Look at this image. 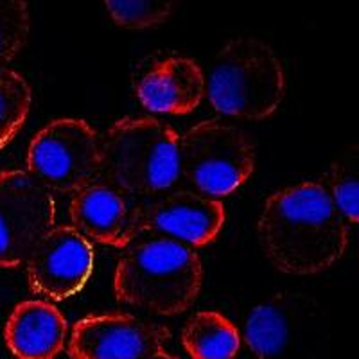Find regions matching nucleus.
Returning a JSON list of instances; mask_svg holds the SVG:
<instances>
[{"label": "nucleus", "mask_w": 359, "mask_h": 359, "mask_svg": "<svg viewBox=\"0 0 359 359\" xmlns=\"http://www.w3.org/2000/svg\"><path fill=\"white\" fill-rule=\"evenodd\" d=\"M33 107V88L15 69H0V151L20 133Z\"/></svg>", "instance_id": "nucleus-16"}, {"label": "nucleus", "mask_w": 359, "mask_h": 359, "mask_svg": "<svg viewBox=\"0 0 359 359\" xmlns=\"http://www.w3.org/2000/svg\"><path fill=\"white\" fill-rule=\"evenodd\" d=\"M94 262L92 243L72 224H56L25 261L27 284L45 300L62 302L88 284Z\"/></svg>", "instance_id": "nucleus-9"}, {"label": "nucleus", "mask_w": 359, "mask_h": 359, "mask_svg": "<svg viewBox=\"0 0 359 359\" xmlns=\"http://www.w3.org/2000/svg\"><path fill=\"white\" fill-rule=\"evenodd\" d=\"M180 171L192 191L221 200L253 175L255 149L243 130L207 118L180 135Z\"/></svg>", "instance_id": "nucleus-5"}, {"label": "nucleus", "mask_w": 359, "mask_h": 359, "mask_svg": "<svg viewBox=\"0 0 359 359\" xmlns=\"http://www.w3.org/2000/svg\"><path fill=\"white\" fill-rule=\"evenodd\" d=\"M135 92L151 114L187 115L207 94L205 70L194 57L171 54L146 67L135 83Z\"/></svg>", "instance_id": "nucleus-13"}, {"label": "nucleus", "mask_w": 359, "mask_h": 359, "mask_svg": "<svg viewBox=\"0 0 359 359\" xmlns=\"http://www.w3.org/2000/svg\"><path fill=\"white\" fill-rule=\"evenodd\" d=\"M224 221L223 201L192 189L168 191L140 201V236L171 237L194 250L216 241Z\"/></svg>", "instance_id": "nucleus-11"}, {"label": "nucleus", "mask_w": 359, "mask_h": 359, "mask_svg": "<svg viewBox=\"0 0 359 359\" xmlns=\"http://www.w3.org/2000/svg\"><path fill=\"white\" fill-rule=\"evenodd\" d=\"M101 163V135L79 117H60L36 131L25 153V171L43 187L76 194L95 182Z\"/></svg>", "instance_id": "nucleus-7"}, {"label": "nucleus", "mask_w": 359, "mask_h": 359, "mask_svg": "<svg viewBox=\"0 0 359 359\" xmlns=\"http://www.w3.org/2000/svg\"><path fill=\"white\" fill-rule=\"evenodd\" d=\"M53 192L25 169L0 171V268L25 264L34 246L56 226Z\"/></svg>", "instance_id": "nucleus-8"}, {"label": "nucleus", "mask_w": 359, "mask_h": 359, "mask_svg": "<svg viewBox=\"0 0 359 359\" xmlns=\"http://www.w3.org/2000/svg\"><path fill=\"white\" fill-rule=\"evenodd\" d=\"M180 341L191 359H233L243 336L236 323L219 311H198L185 322Z\"/></svg>", "instance_id": "nucleus-15"}, {"label": "nucleus", "mask_w": 359, "mask_h": 359, "mask_svg": "<svg viewBox=\"0 0 359 359\" xmlns=\"http://www.w3.org/2000/svg\"><path fill=\"white\" fill-rule=\"evenodd\" d=\"M180 171V133L156 117H123L101 135L102 180L137 200L171 191Z\"/></svg>", "instance_id": "nucleus-3"}, {"label": "nucleus", "mask_w": 359, "mask_h": 359, "mask_svg": "<svg viewBox=\"0 0 359 359\" xmlns=\"http://www.w3.org/2000/svg\"><path fill=\"white\" fill-rule=\"evenodd\" d=\"M142 359H180L178 355L171 354V352H168L165 348H160V351H155L151 352V354L144 355Z\"/></svg>", "instance_id": "nucleus-20"}, {"label": "nucleus", "mask_w": 359, "mask_h": 359, "mask_svg": "<svg viewBox=\"0 0 359 359\" xmlns=\"http://www.w3.org/2000/svg\"><path fill=\"white\" fill-rule=\"evenodd\" d=\"M327 320L306 293H277L246 316L245 343L257 359H322Z\"/></svg>", "instance_id": "nucleus-6"}, {"label": "nucleus", "mask_w": 359, "mask_h": 359, "mask_svg": "<svg viewBox=\"0 0 359 359\" xmlns=\"http://www.w3.org/2000/svg\"><path fill=\"white\" fill-rule=\"evenodd\" d=\"M359 153L358 147L352 144L348 149L341 153L325 175L327 194L331 196L332 203L338 212L345 217L348 224L355 226L359 221Z\"/></svg>", "instance_id": "nucleus-17"}, {"label": "nucleus", "mask_w": 359, "mask_h": 359, "mask_svg": "<svg viewBox=\"0 0 359 359\" xmlns=\"http://www.w3.org/2000/svg\"><path fill=\"white\" fill-rule=\"evenodd\" d=\"M257 233L269 262L297 277L334 266L351 243V224L322 182H300L269 194L259 214Z\"/></svg>", "instance_id": "nucleus-1"}, {"label": "nucleus", "mask_w": 359, "mask_h": 359, "mask_svg": "<svg viewBox=\"0 0 359 359\" xmlns=\"http://www.w3.org/2000/svg\"><path fill=\"white\" fill-rule=\"evenodd\" d=\"M104 8L108 17L121 27L144 31L165 24L171 18L175 6L171 2L153 0H108Z\"/></svg>", "instance_id": "nucleus-18"}, {"label": "nucleus", "mask_w": 359, "mask_h": 359, "mask_svg": "<svg viewBox=\"0 0 359 359\" xmlns=\"http://www.w3.org/2000/svg\"><path fill=\"white\" fill-rule=\"evenodd\" d=\"M31 13L24 0H0V69L18 56L27 43Z\"/></svg>", "instance_id": "nucleus-19"}, {"label": "nucleus", "mask_w": 359, "mask_h": 359, "mask_svg": "<svg viewBox=\"0 0 359 359\" xmlns=\"http://www.w3.org/2000/svg\"><path fill=\"white\" fill-rule=\"evenodd\" d=\"M171 332L165 325L130 313L88 314L67 339L70 359H142L160 351Z\"/></svg>", "instance_id": "nucleus-10"}, {"label": "nucleus", "mask_w": 359, "mask_h": 359, "mask_svg": "<svg viewBox=\"0 0 359 359\" xmlns=\"http://www.w3.org/2000/svg\"><path fill=\"white\" fill-rule=\"evenodd\" d=\"M111 287L121 304L160 316H176L200 297L203 262L196 250L184 243L142 233L121 250Z\"/></svg>", "instance_id": "nucleus-2"}, {"label": "nucleus", "mask_w": 359, "mask_h": 359, "mask_svg": "<svg viewBox=\"0 0 359 359\" xmlns=\"http://www.w3.org/2000/svg\"><path fill=\"white\" fill-rule=\"evenodd\" d=\"M69 323L56 304L45 298L22 300L4 325V343L17 359H56L67 347Z\"/></svg>", "instance_id": "nucleus-14"}, {"label": "nucleus", "mask_w": 359, "mask_h": 359, "mask_svg": "<svg viewBox=\"0 0 359 359\" xmlns=\"http://www.w3.org/2000/svg\"><path fill=\"white\" fill-rule=\"evenodd\" d=\"M140 201L102 180H95L72 194L70 224L90 243L124 250L140 236Z\"/></svg>", "instance_id": "nucleus-12"}, {"label": "nucleus", "mask_w": 359, "mask_h": 359, "mask_svg": "<svg viewBox=\"0 0 359 359\" xmlns=\"http://www.w3.org/2000/svg\"><path fill=\"white\" fill-rule=\"evenodd\" d=\"M205 99L217 114L264 121L286 97V70L275 49L253 36L232 38L205 72Z\"/></svg>", "instance_id": "nucleus-4"}]
</instances>
